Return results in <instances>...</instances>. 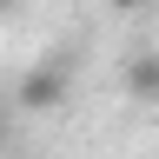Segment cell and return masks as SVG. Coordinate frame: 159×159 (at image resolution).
Masks as SVG:
<instances>
[{"label": "cell", "mask_w": 159, "mask_h": 159, "mask_svg": "<svg viewBox=\"0 0 159 159\" xmlns=\"http://www.w3.org/2000/svg\"><path fill=\"white\" fill-rule=\"evenodd\" d=\"M13 99H20V113H53L60 99H66V73H60V66H33L13 86Z\"/></svg>", "instance_id": "6da1fadb"}, {"label": "cell", "mask_w": 159, "mask_h": 159, "mask_svg": "<svg viewBox=\"0 0 159 159\" xmlns=\"http://www.w3.org/2000/svg\"><path fill=\"white\" fill-rule=\"evenodd\" d=\"M126 93L133 99H159V53H133L126 60Z\"/></svg>", "instance_id": "7a4b0ae2"}, {"label": "cell", "mask_w": 159, "mask_h": 159, "mask_svg": "<svg viewBox=\"0 0 159 159\" xmlns=\"http://www.w3.org/2000/svg\"><path fill=\"white\" fill-rule=\"evenodd\" d=\"M106 7H119V13H133V7H139V0H106Z\"/></svg>", "instance_id": "3957f363"}, {"label": "cell", "mask_w": 159, "mask_h": 159, "mask_svg": "<svg viewBox=\"0 0 159 159\" xmlns=\"http://www.w3.org/2000/svg\"><path fill=\"white\" fill-rule=\"evenodd\" d=\"M0 146H7V113H0Z\"/></svg>", "instance_id": "277c9868"}, {"label": "cell", "mask_w": 159, "mask_h": 159, "mask_svg": "<svg viewBox=\"0 0 159 159\" xmlns=\"http://www.w3.org/2000/svg\"><path fill=\"white\" fill-rule=\"evenodd\" d=\"M7 7H13V0H0V13H7Z\"/></svg>", "instance_id": "5b68a950"}]
</instances>
